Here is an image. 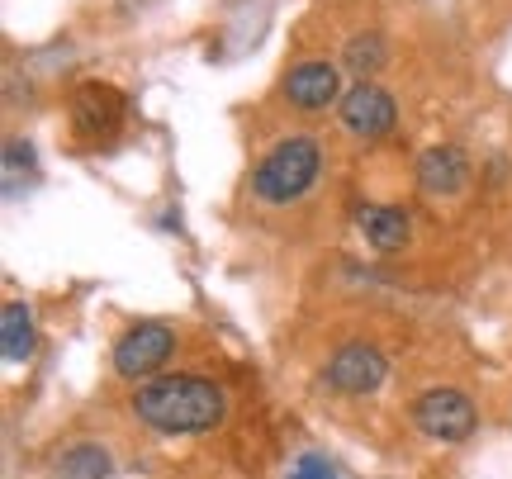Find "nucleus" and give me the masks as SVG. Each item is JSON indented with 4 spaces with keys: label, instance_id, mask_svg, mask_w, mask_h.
<instances>
[{
    "label": "nucleus",
    "instance_id": "6e6552de",
    "mask_svg": "<svg viewBox=\"0 0 512 479\" xmlns=\"http://www.w3.org/2000/svg\"><path fill=\"white\" fill-rule=\"evenodd\" d=\"M418 185L427 195H460L470 185V157L456 143H432L418 157Z\"/></svg>",
    "mask_w": 512,
    "mask_h": 479
},
{
    "label": "nucleus",
    "instance_id": "20e7f679",
    "mask_svg": "<svg viewBox=\"0 0 512 479\" xmlns=\"http://www.w3.org/2000/svg\"><path fill=\"white\" fill-rule=\"evenodd\" d=\"M171 351H176V332L166 328V323H133V328L114 342V370H119L124 380H138V375L162 370L166 361H171Z\"/></svg>",
    "mask_w": 512,
    "mask_h": 479
},
{
    "label": "nucleus",
    "instance_id": "9d476101",
    "mask_svg": "<svg viewBox=\"0 0 512 479\" xmlns=\"http://www.w3.org/2000/svg\"><path fill=\"white\" fill-rule=\"evenodd\" d=\"M0 351H5L10 366L34 356V314H29L19 299H10V304L0 309Z\"/></svg>",
    "mask_w": 512,
    "mask_h": 479
},
{
    "label": "nucleus",
    "instance_id": "f8f14e48",
    "mask_svg": "<svg viewBox=\"0 0 512 479\" xmlns=\"http://www.w3.org/2000/svg\"><path fill=\"white\" fill-rule=\"evenodd\" d=\"M384 57H389V48H384V34H356L347 43V53H342V62H347V72H356L361 81H366L370 72H380L384 67Z\"/></svg>",
    "mask_w": 512,
    "mask_h": 479
},
{
    "label": "nucleus",
    "instance_id": "f03ea898",
    "mask_svg": "<svg viewBox=\"0 0 512 479\" xmlns=\"http://www.w3.org/2000/svg\"><path fill=\"white\" fill-rule=\"evenodd\" d=\"M318 166H323V152H318L313 138H304V133L280 138V143L261 157V166L252 171L256 200L290 204V200H299V195H309V185L318 181Z\"/></svg>",
    "mask_w": 512,
    "mask_h": 479
},
{
    "label": "nucleus",
    "instance_id": "7ed1b4c3",
    "mask_svg": "<svg viewBox=\"0 0 512 479\" xmlns=\"http://www.w3.org/2000/svg\"><path fill=\"white\" fill-rule=\"evenodd\" d=\"M413 427H418L422 437H432V442H465L470 432H475V404H470V394H460L451 385H437V389H422L418 399H413Z\"/></svg>",
    "mask_w": 512,
    "mask_h": 479
},
{
    "label": "nucleus",
    "instance_id": "0eeeda50",
    "mask_svg": "<svg viewBox=\"0 0 512 479\" xmlns=\"http://www.w3.org/2000/svg\"><path fill=\"white\" fill-rule=\"evenodd\" d=\"M337 86H342V72L332 62H323V57H309V62L290 67V76H285V95L299 110H328L337 100Z\"/></svg>",
    "mask_w": 512,
    "mask_h": 479
},
{
    "label": "nucleus",
    "instance_id": "39448f33",
    "mask_svg": "<svg viewBox=\"0 0 512 479\" xmlns=\"http://www.w3.org/2000/svg\"><path fill=\"white\" fill-rule=\"evenodd\" d=\"M384 380H389V361H384V351L370 347V342H347V347L328 361V385L337 389V394H351V399L375 394Z\"/></svg>",
    "mask_w": 512,
    "mask_h": 479
},
{
    "label": "nucleus",
    "instance_id": "ddd939ff",
    "mask_svg": "<svg viewBox=\"0 0 512 479\" xmlns=\"http://www.w3.org/2000/svg\"><path fill=\"white\" fill-rule=\"evenodd\" d=\"M105 475H110V456H105V446L81 442V446H72V451L62 456V479H105Z\"/></svg>",
    "mask_w": 512,
    "mask_h": 479
},
{
    "label": "nucleus",
    "instance_id": "423d86ee",
    "mask_svg": "<svg viewBox=\"0 0 512 479\" xmlns=\"http://www.w3.org/2000/svg\"><path fill=\"white\" fill-rule=\"evenodd\" d=\"M337 114H342V124H347L356 138H384V133L399 124V105H394V95L375 86V81H356L342 100H337Z\"/></svg>",
    "mask_w": 512,
    "mask_h": 479
},
{
    "label": "nucleus",
    "instance_id": "9b49d317",
    "mask_svg": "<svg viewBox=\"0 0 512 479\" xmlns=\"http://www.w3.org/2000/svg\"><path fill=\"white\" fill-rule=\"evenodd\" d=\"M114 119H119V95L105 91V86H81V95H76V124L86 133H105L114 129Z\"/></svg>",
    "mask_w": 512,
    "mask_h": 479
},
{
    "label": "nucleus",
    "instance_id": "f257e3e1",
    "mask_svg": "<svg viewBox=\"0 0 512 479\" xmlns=\"http://www.w3.org/2000/svg\"><path fill=\"white\" fill-rule=\"evenodd\" d=\"M133 413H138V423H147L152 432L195 437V432H209V427L223 423L228 399H223V389L214 385V380H200V375H162V380H152V385H138Z\"/></svg>",
    "mask_w": 512,
    "mask_h": 479
},
{
    "label": "nucleus",
    "instance_id": "4468645a",
    "mask_svg": "<svg viewBox=\"0 0 512 479\" xmlns=\"http://www.w3.org/2000/svg\"><path fill=\"white\" fill-rule=\"evenodd\" d=\"M290 479H337L332 475V465L318 456V451H304L299 461H294V475Z\"/></svg>",
    "mask_w": 512,
    "mask_h": 479
},
{
    "label": "nucleus",
    "instance_id": "1a4fd4ad",
    "mask_svg": "<svg viewBox=\"0 0 512 479\" xmlns=\"http://www.w3.org/2000/svg\"><path fill=\"white\" fill-rule=\"evenodd\" d=\"M356 223H361V233H366L370 247H380V252H399L403 242H408V214H403L399 204H366L361 214H356Z\"/></svg>",
    "mask_w": 512,
    "mask_h": 479
}]
</instances>
